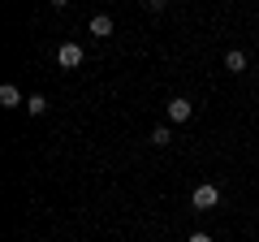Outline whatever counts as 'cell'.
I'll use <instances>...</instances> for the list:
<instances>
[{"mask_svg":"<svg viewBox=\"0 0 259 242\" xmlns=\"http://www.w3.org/2000/svg\"><path fill=\"white\" fill-rule=\"evenodd\" d=\"M190 204H194V212H212V208L221 204V186L199 182V186H194V195H190Z\"/></svg>","mask_w":259,"mask_h":242,"instance_id":"1","label":"cell"},{"mask_svg":"<svg viewBox=\"0 0 259 242\" xmlns=\"http://www.w3.org/2000/svg\"><path fill=\"white\" fill-rule=\"evenodd\" d=\"M22 104H26V100H22V91H18L13 83L0 87V108H22Z\"/></svg>","mask_w":259,"mask_h":242,"instance_id":"4","label":"cell"},{"mask_svg":"<svg viewBox=\"0 0 259 242\" xmlns=\"http://www.w3.org/2000/svg\"><path fill=\"white\" fill-rule=\"evenodd\" d=\"M151 143H156V147H168V143H173V130H168V126H156V130H151Z\"/></svg>","mask_w":259,"mask_h":242,"instance_id":"7","label":"cell"},{"mask_svg":"<svg viewBox=\"0 0 259 242\" xmlns=\"http://www.w3.org/2000/svg\"><path fill=\"white\" fill-rule=\"evenodd\" d=\"M225 69H229V74H242V69H246V52H242V48H229V52H225Z\"/></svg>","mask_w":259,"mask_h":242,"instance_id":"6","label":"cell"},{"mask_svg":"<svg viewBox=\"0 0 259 242\" xmlns=\"http://www.w3.org/2000/svg\"><path fill=\"white\" fill-rule=\"evenodd\" d=\"M26 112H30V117L48 112V100H44V95H26Z\"/></svg>","mask_w":259,"mask_h":242,"instance_id":"8","label":"cell"},{"mask_svg":"<svg viewBox=\"0 0 259 242\" xmlns=\"http://www.w3.org/2000/svg\"><path fill=\"white\" fill-rule=\"evenodd\" d=\"M164 112H168V121H177V126H182V121H190V117H194V104L186 100V95H177V100H168V108H164Z\"/></svg>","mask_w":259,"mask_h":242,"instance_id":"3","label":"cell"},{"mask_svg":"<svg viewBox=\"0 0 259 242\" xmlns=\"http://www.w3.org/2000/svg\"><path fill=\"white\" fill-rule=\"evenodd\" d=\"M56 65H61V69H78V65H82V48H78V44H61V48H56Z\"/></svg>","mask_w":259,"mask_h":242,"instance_id":"2","label":"cell"},{"mask_svg":"<svg viewBox=\"0 0 259 242\" xmlns=\"http://www.w3.org/2000/svg\"><path fill=\"white\" fill-rule=\"evenodd\" d=\"M48 5H52V9H65V5H74V0H48Z\"/></svg>","mask_w":259,"mask_h":242,"instance_id":"11","label":"cell"},{"mask_svg":"<svg viewBox=\"0 0 259 242\" xmlns=\"http://www.w3.org/2000/svg\"><path fill=\"white\" fill-rule=\"evenodd\" d=\"M147 9H151V13H164V9H168V0H147Z\"/></svg>","mask_w":259,"mask_h":242,"instance_id":"9","label":"cell"},{"mask_svg":"<svg viewBox=\"0 0 259 242\" xmlns=\"http://www.w3.org/2000/svg\"><path fill=\"white\" fill-rule=\"evenodd\" d=\"M87 30H91L95 39H108V35H112V18H108V13H95V18H91V26H87Z\"/></svg>","mask_w":259,"mask_h":242,"instance_id":"5","label":"cell"},{"mask_svg":"<svg viewBox=\"0 0 259 242\" xmlns=\"http://www.w3.org/2000/svg\"><path fill=\"white\" fill-rule=\"evenodd\" d=\"M186 242H216V238H212V233H190Z\"/></svg>","mask_w":259,"mask_h":242,"instance_id":"10","label":"cell"}]
</instances>
